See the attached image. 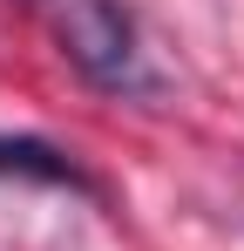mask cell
<instances>
[{
    "label": "cell",
    "instance_id": "obj_2",
    "mask_svg": "<svg viewBox=\"0 0 244 251\" xmlns=\"http://www.w3.org/2000/svg\"><path fill=\"white\" fill-rule=\"evenodd\" d=\"M0 183H41V190L102 197V183L75 163V150H61L48 136H0Z\"/></svg>",
    "mask_w": 244,
    "mask_h": 251
},
{
    "label": "cell",
    "instance_id": "obj_1",
    "mask_svg": "<svg viewBox=\"0 0 244 251\" xmlns=\"http://www.w3.org/2000/svg\"><path fill=\"white\" fill-rule=\"evenodd\" d=\"M61 54L88 88L116 95V102H156L163 75L143 54V27L122 0H68L61 7Z\"/></svg>",
    "mask_w": 244,
    "mask_h": 251
}]
</instances>
